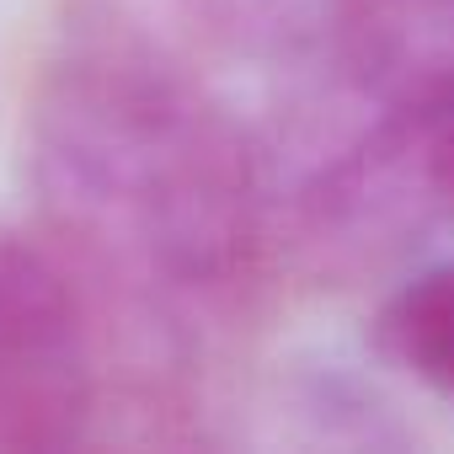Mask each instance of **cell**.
<instances>
[{
	"label": "cell",
	"instance_id": "1",
	"mask_svg": "<svg viewBox=\"0 0 454 454\" xmlns=\"http://www.w3.org/2000/svg\"><path fill=\"white\" fill-rule=\"evenodd\" d=\"M43 236L91 294L176 348L224 326L284 247L268 139L214 86V59L65 22L27 113Z\"/></svg>",
	"mask_w": 454,
	"mask_h": 454
},
{
	"label": "cell",
	"instance_id": "2",
	"mask_svg": "<svg viewBox=\"0 0 454 454\" xmlns=\"http://www.w3.org/2000/svg\"><path fill=\"white\" fill-rule=\"evenodd\" d=\"M97 310L65 252L0 224V454L75 449L97 417Z\"/></svg>",
	"mask_w": 454,
	"mask_h": 454
},
{
	"label": "cell",
	"instance_id": "3",
	"mask_svg": "<svg viewBox=\"0 0 454 454\" xmlns=\"http://www.w3.org/2000/svg\"><path fill=\"white\" fill-rule=\"evenodd\" d=\"M374 342L417 385L454 401V262L406 273L374 316Z\"/></svg>",
	"mask_w": 454,
	"mask_h": 454
},
{
	"label": "cell",
	"instance_id": "4",
	"mask_svg": "<svg viewBox=\"0 0 454 454\" xmlns=\"http://www.w3.org/2000/svg\"><path fill=\"white\" fill-rule=\"evenodd\" d=\"M332 6L337 0H224V17H231L241 59H257L289 75L310 54Z\"/></svg>",
	"mask_w": 454,
	"mask_h": 454
}]
</instances>
